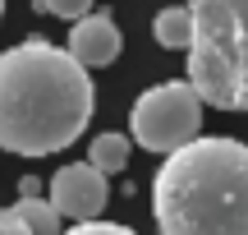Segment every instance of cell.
<instances>
[{"mask_svg":"<svg viewBox=\"0 0 248 235\" xmlns=\"http://www.w3.org/2000/svg\"><path fill=\"white\" fill-rule=\"evenodd\" d=\"M0 235H32V231H28V221L18 217L14 208H5L0 212Z\"/></svg>","mask_w":248,"mask_h":235,"instance_id":"obj_12","label":"cell"},{"mask_svg":"<svg viewBox=\"0 0 248 235\" xmlns=\"http://www.w3.org/2000/svg\"><path fill=\"white\" fill-rule=\"evenodd\" d=\"M161 235H248V143L202 138L175 148L152 180Z\"/></svg>","mask_w":248,"mask_h":235,"instance_id":"obj_2","label":"cell"},{"mask_svg":"<svg viewBox=\"0 0 248 235\" xmlns=\"http://www.w3.org/2000/svg\"><path fill=\"white\" fill-rule=\"evenodd\" d=\"M88 162L92 166H101V171H124L129 166V138L115 134V129H101L97 138H92V148H88Z\"/></svg>","mask_w":248,"mask_h":235,"instance_id":"obj_9","label":"cell"},{"mask_svg":"<svg viewBox=\"0 0 248 235\" xmlns=\"http://www.w3.org/2000/svg\"><path fill=\"white\" fill-rule=\"evenodd\" d=\"M37 9H46V14L64 18V23H78V18L92 14V0H37Z\"/></svg>","mask_w":248,"mask_h":235,"instance_id":"obj_10","label":"cell"},{"mask_svg":"<svg viewBox=\"0 0 248 235\" xmlns=\"http://www.w3.org/2000/svg\"><path fill=\"white\" fill-rule=\"evenodd\" d=\"M202 92L193 88L188 79H175V83H156L147 88L129 111V134L138 148L147 152H161L170 157L175 148L193 143L198 129H202Z\"/></svg>","mask_w":248,"mask_h":235,"instance_id":"obj_4","label":"cell"},{"mask_svg":"<svg viewBox=\"0 0 248 235\" xmlns=\"http://www.w3.org/2000/svg\"><path fill=\"white\" fill-rule=\"evenodd\" d=\"M110 189H106V171L92 162H69L64 171L51 175V203L74 221H97L106 208Z\"/></svg>","mask_w":248,"mask_h":235,"instance_id":"obj_5","label":"cell"},{"mask_svg":"<svg viewBox=\"0 0 248 235\" xmlns=\"http://www.w3.org/2000/svg\"><path fill=\"white\" fill-rule=\"evenodd\" d=\"M152 37H156L166 51H188V46H193V9H179V5L161 9V14L152 18Z\"/></svg>","mask_w":248,"mask_h":235,"instance_id":"obj_7","label":"cell"},{"mask_svg":"<svg viewBox=\"0 0 248 235\" xmlns=\"http://www.w3.org/2000/svg\"><path fill=\"white\" fill-rule=\"evenodd\" d=\"M92 120V79L74 51L32 37L0 51V148L51 157Z\"/></svg>","mask_w":248,"mask_h":235,"instance_id":"obj_1","label":"cell"},{"mask_svg":"<svg viewBox=\"0 0 248 235\" xmlns=\"http://www.w3.org/2000/svg\"><path fill=\"white\" fill-rule=\"evenodd\" d=\"M188 83L216 111H248V0H188Z\"/></svg>","mask_w":248,"mask_h":235,"instance_id":"obj_3","label":"cell"},{"mask_svg":"<svg viewBox=\"0 0 248 235\" xmlns=\"http://www.w3.org/2000/svg\"><path fill=\"white\" fill-rule=\"evenodd\" d=\"M69 51H74V60H83L88 69H106L110 60H120V51H124V37H120V28H115V14H88V18H78V23L69 28Z\"/></svg>","mask_w":248,"mask_h":235,"instance_id":"obj_6","label":"cell"},{"mask_svg":"<svg viewBox=\"0 0 248 235\" xmlns=\"http://www.w3.org/2000/svg\"><path fill=\"white\" fill-rule=\"evenodd\" d=\"M64 235H133V231L120 226V221H78V226L64 231Z\"/></svg>","mask_w":248,"mask_h":235,"instance_id":"obj_11","label":"cell"},{"mask_svg":"<svg viewBox=\"0 0 248 235\" xmlns=\"http://www.w3.org/2000/svg\"><path fill=\"white\" fill-rule=\"evenodd\" d=\"M14 212L28 221V231H32V235H60V217H64V212L55 208L51 199H37V194H18Z\"/></svg>","mask_w":248,"mask_h":235,"instance_id":"obj_8","label":"cell"},{"mask_svg":"<svg viewBox=\"0 0 248 235\" xmlns=\"http://www.w3.org/2000/svg\"><path fill=\"white\" fill-rule=\"evenodd\" d=\"M0 18H5V0H0Z\"/></svg>","mask_w":248,"mask_h":235,"instance_id":"obj_13","label":"cell"}]
</instances>
